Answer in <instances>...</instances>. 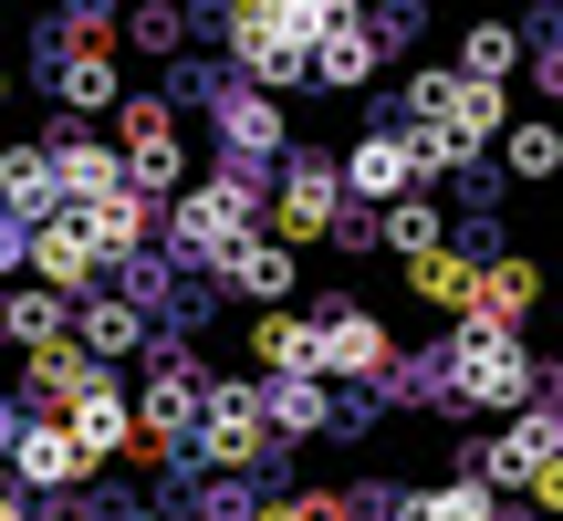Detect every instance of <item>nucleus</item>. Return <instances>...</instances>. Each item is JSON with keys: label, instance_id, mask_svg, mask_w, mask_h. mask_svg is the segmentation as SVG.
I'll return each instance as SVG.
<instances>
[{"label": "nucleus", "instance_id": "1", "mask_svg": "<svg viewBox=\"0 0 563 521\" xmlns=\"http://www.w3.org/2000/svg\"><path fill=\"white\" fill-rule=\"evenodd\" d=\"M251 209H262V188L230 167V178H209V188H188L178 209H167V241H178L188 260H230L251 241Z\"/></svg>", "mask_w": 563, "mask_h": 521}, {"label": "nucleus", "instance_id": "2", "mask_svg": "<svg viewBox=\"0 0 563 521\" xmlns=\"http://www.w3.org/2000/svg\"><path fill=\"white\" fill-rule=\"evenodd\" d=\"M439 386H449L460 407H522V397H532V355H522L511 334H481V323H470V334L449 344Z\"/></svg>", "mask_w": 563, "mask_h": 521}, {"label": "nucleus", "instance_id": "3", "mask_svg": "<svg viewBox=\"0 0 563 521\" xmlns=\"http://www.w3.org/2000/svg\"><path fill=\"white\" fill-rule=\"evenodd\" d=\"M115 136H125V167L115 178L136 188V199H167L178 188V115H167V95H115Z\"/></svg>", "mask_w": 563, "mask_h": 521}, {"label": "nucleus", "instance_id": "4", "mask_svg": "<svg viewBox=\"0 0 563 521\" xmlns=\"http://www.w3.org/2000/svg\"><path fill=\"white\" fill-rule=\"evenodd\" d=\"M386 365H397L386 323L355 313V302H323V323H313V376H365V386H376Z\"/></svg>", "mask_w": 563, "mask_h": 521}, {"label": "nucleus", "instance_id": "5", "mask_svg": "<svg viewBox=\"0 0 563 521\" xmlns=\"http://www.w3.org/2000/svg\"><path fill=\"white\" fill-rule=\"evenodd\" d=\"M209 439H199V459L209 469H251L272 448V428H262V386H209Z\"/></svg>", "mask_w": 563, "mask_h": 521}, {"label": "nucleus", "instance_id": "6", "mask_svg": "<svg viewBox=\"0 0 563 521\" xmlns=\"http://www.w3.org/2000/svg\"><path fill=\"white\" fill-rule=\"evenodd\" d=\"M365 74H376V42H365V21H355V11H323L313 53H302V84H313V95H355Z\"/></svg>", "mask_w": 563, "mask_h": 521}, {"label": "nucleus", "instance_id": "7", "mask_svg": "<svg viewBox=\"0 0 563 521\" xmlns=\"http://www.w3.org/2000/svg\"><path fill=\"white\" fill-rule=\"evenodd\" d=\"M32 260H42V292L63 302V292H84V281H95L104 251H95V230H84L74 209H53V220H32Z\"/></svg>", "mask_w": 563, "mask_h": 521}, {"label": "nucleus", "instance_id": "8", "mask_svg": "<svg viewBox=\"0 0 563 521\" xmlns=\"http://www.w3.org/2000/svg\"><path fill=\"white\" fill-rule=\"evenodd\" d=\"M220 281H230L241 302H262V313H282V302H292V281H302V251H282V241H262V230H251V241L220 260Z\"/></svg>", "mask_w": 563, "mask_h": 521}, {"label": "nucleus", "instance_id": "9", "mask_svg": "<svg viewBox=\"0 0 563 521\" xmlns=\"http://www.w3.org/2000/svg\"><path fill=\"white\" fill-rule=\"evenodd\" d=\"M323 230H344L334 167H323V157H292V178H282V251H292V241H323Z\"/></svg>", "mask_w": 563, "mask_h": 521}, {"label": "nucleus", "instance_id": "10", "mask_svg": "<svg viewBox=\"0 0 563 521\" xmlns=\"http://www.w3.org/2000/svg\"><path fill=\"white\" fill-rule=\"evenodd\" d=\"M334 188H355V199H386V209H397L407 188H418L407 136H355V146H344V167H334Z\"/></svg>", "mask_w": 563, "mask_h": 521}, {"label": "nucleus", "instance_id": "11", "mask_svg": "<svg viewBox=\"0 0 563 521\" xmlns=\"http://www.w3.org/2000/svg\"><path fill=\"white\" fill-rule=\"evenodd\" d=\"M125 428H136V418H125V397H115V376H95V386H84L74 407H63V439H74L84 459H115V448H125Z\"/></svg>", "mask_w": 563, "mask_h": 521}, {"label": "nucleus", "instance_id": "12", "mask_svg": "<svg viewBox=\"0 0 563 521\" xmlns=\"http://www.w3.org/2000/svg\"><path fill=\"white\" fill-rule=\"evenodd\" d=\"M11 469H21V480H32V490H74V480H84V469H95V459H84V448L63 439L53 418H32V428H21V439H11Z\"/></svg>", "mask_w": 563, "mask_h": 521}, {"label": "nucleus", "instance_id": "13", "mask_svg": "<svg viewBox=\"0 0 563 521\" xmlns=\"http://www.w3.org/2000/svg\"><path fill=\"white\" fill-rule=\"evenodd\" d=\"M136 344H146V313H136V302H84V313H74V355L84 365H125Z\"/></svg>", "mask_w": 563, "mask_h": 521}, {"label": "nucleus", "instance_id": "14", "mask_svg": "<svg viewBox=\"0 0 563 521\" xmlns=\"http://www.w3.org/2000/svg\"><path fill=\"white\" fill-rule=\"evenodd\" d=\"M262 428L272 439H323V428H334V397H323L313 376H272L262 386Z\"/></svg>", "mask_w": 563, "mask_h": 521}, {"label": "nucleus", "instance_id": "15", "mask_svg": "<svg viewBox=\"0 0 563 521\" xmlns=\"http://www.w3.org/2000/svg\"><path fill=\"white\" fill-rule=\"evenodd\" d=\"M0 209H11V230H32V220H53V157H42V146H11V157H0Z\"/></svg>", "mask_w": 563, "mask_h": 521}, {"label": "nucleus", "instance_id": "16", "mask_svg": "<svg viewBox=\"0 0 563 521\" xmlns=\"http://www.w3.org/2000/svg\"><path fill=\"white\" fill-rule=\"evenodd\" d=\"M251 355H262L272 376H313V323L302 313H262L251 323Z\"/></svg>", "mask_w": 563, "mask_h": 521}, {"label": "nucleus", "instance_id": "17", "mask_svg": "<svg viewBox=\"0 0 563 521\" xmlns=\"http://www.w3.org/2000/svg\"><path fill=\"white\" fill-rule=\"evenodd\" d=\"M470 271H481L470 251H418V260H407L418 302H439V313H470Z\"/></svg>", "mask_w": 563, "mask_h": 521}, {"label": "nucleus", "instance_id": "18", "mask_svg": "<svg viewBox=\"0 0 563 521\" xmlns=\"http://www.w3.org/2000/svg\"><path fill=\"white\" fill-rule=\"evenodd\" d=\"M397 521H490V490L481 480H439V490H407Z\"/></svg>", "mask_w": 563, "mask_h": 521}, {"label": "nucleus", "instance_id": "19", "mask_svg": "<svg viewBox=\"0 0 563 521\" xmlns=\"http://www.w3.org/2000/svg\"><path fill=\"white\" fill-rule=\"evenodd\" d=\"M501 167H511L522 188H543L553 167H563V136H553V125H501Z\"/></svg>", "mask_w": 563, "mask_h": 521}, {"label": "nucleus", "instance_id": "20", "mask_svg": "<svg viewBox=\"0 0 563 521\" xmlns=\"http://www.w3.org/2000/svg\"><path fill=\"white\" fill-rule=\"evenodd\" d=\"M511 63H522V32H501V21H481V32H470V53H460V84H501Z\"/></svg>", "mask_w": 563, "mask_h": 521}, {"label": "nucleus", "instance_id": "21", "mask_svg": "<svg viewBox=\"0 0 563 521\" xmlns=\"http://www.w3.org/2000/svg\"><path fill=\"white\" fill-rule=\"evenodd\" d=\"M63 104H74V115H104V104H115V63L74 53V63H63Z\"/></svg>", "mask_w": 563, "mask_h": 521}, {"label": "nucleus", "instance_id": "22", "mask_svg": "<svg viewBox=\"0 0 563 521\" xmlns=\"http://www.w3.org/2000/svg\"><path fill=\"white\" fill-rule=\"evenodd\" d=\"M0 334H21V344H63L74 323H63L53 292H21V302H0Z\"/></svg>", "mask_w": 563, "mask_h": 521}, {"label": "nucleus", "instance_id": "23", "mask_svg": "<svg viewBox=\"0 0 563 521\" xmlns=\"http://www.w3.org/2000/svg\"><path fill=\"white\" fill-rule=\"evenodd\" d=\"M386 251H407V260L439 251V209H428V199H397V209H386Z\"/></svg>", "mask_w": 563, "mask_h": 521}, {"label": "nucleus", "instance_id": "24", "mask_svg": "<svg viewBox=\"0 0 563 521\" xmlns=\"http://www.w3.org/2000/svg\"><path fill=\"white\" fill-rule=\"evenodd\" d=\"M125 42H146V53H178V42H188V11H136V21H125Z\"/></svg>", "mask_w": 563, "mask_h": 521}, {"label": "nucleus", "instance_id": "25", "mask_svg": "<svg viewBox=\"0 0 563 521\" xmlns=\"http://www.w3.org/2000/svg\"><path fill=\"white\" fill-rule=\"evenodd\" d=\"M251 511H262V501H251L241 480H209V490H199V521H251Z\"/></svg>", "mask_w": 563, "mask_h": 521}, {"label": "nucleus", "instance_id": "26", "mask_svg": "<svg viewBox=\"0 0 563 521\" xmlns=\"http://www.w3.org/2000/svg\"><path fill=\"white\" fill-rule=\"evenodd\" d=\"M11 260H21V230H11V220H0V271H11Z\"/></svg>", "mask_w": 563, "mask_h": 521}, {"label": "nucleus", "instance_id": "27", "mask_svg": "<svg viewBox=\"0 0 563 521\" xmlns=\"http://www.w3.org/2000/svg\"><path fill=\"white\" fill-rule=\"evenodd\" d=\"M0 104H11V74H0Z\"/></svg>", "mask_w": 563, "mask_h": 521}]
</instances>
